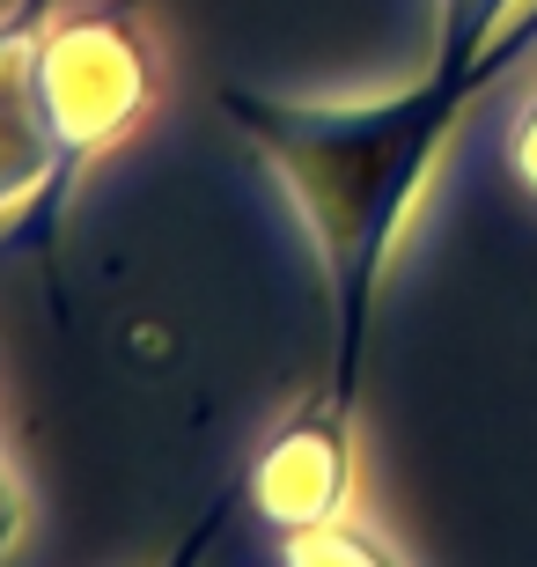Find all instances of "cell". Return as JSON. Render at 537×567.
<instances>
[{"label": "cell", "mask_w": 537, "mask_h": 567, "mask_svg": "<svg viewBox=\"0 0 537 567\" xmlns=\"http://www.w3.org/2000/svg\"><path fill=\"white\" fill-rule=\"evenodd\" d=\"M22 486H16V472H8V457H0V560L16 553V538H22Z\"/></svg>", "instance_id": "cell-9"}, {"label": "cell", "mask_w": 537, "mask_h": 567, "mask_svg": "<svg viewBox=\"0 0 537 567\" xmlns=\"http://www.w3.org/2000/svg\"><path fill=\"white\" fill-rule=\"evenodd\" d=\"M244 502L258 508L272 530H302V524L347 516V502H353V413H339L331 399L310 405V413H295V421L250 457Z\"/></svg>", "instance_id": "cell-4"}, {"label": "cell", "mask_w": 537, "mask_h": 567, "mask_svg": "<svg viewBox=\"0 0 537 567\" xmlns=\"http://www.w3.org/2000/svg\"><path fill=\"white\" fill-rule=\"evenodd\" d=\"M44 30H52V0H0V214L44 199V236H52L60 133L44 111Z\"/></svg>", "instance_id": "cell-3"}, {"label": "cell", "mask_w": 537, "mask_h": 567, "mask_svg": "<svg viewBox=\"0 0 537 567\" xmlns=\"http://www.w3.org/2000/svg\"><path fill=\"white\" fill-rule=\"evenodd\" d=\"M280 567H405V560H397V546H383L369 524L331 516V524L280 530Z\"/></svg>", "instance_id": "cell-5"}, {"label": "cell", "mask_w": 537, "mask_h": 567, "mask_svg": "<svg viewBox=\"0 0 537 567\" xmlns=\"http://www.w3.org/2000/svg\"><path fill=\"white\" fill-rule=\"evenodd\" d=\"M236 508H244V480H236V486H221V502H214L207 516H199V524H192V530H185V538H177V546H169L155 567H207L214 538H221V530L236 524Z\"/></svg>", "instance_id": "cell-7"}, {"label": "cell", "mask_w": 537, "mask_h": 567, "mask_svg": "<svg viewBox=\"0 0 537 567\" xmlns=\"http://www.w3.org/2000/svg\"><path fill=\"white\" fill-rule=\"evenodd\" d=\"M508 169H516V185L537 199V89L523 96L516 111V126H508Z\"/></svg>", "instance_id": "cell-8"}, {"label": "cell", "mask_w": 537, "mask_h": 567, "mask_svg": "<svg viewBox=\"0 0 537 567\" xmlns=\"http://www.w3.org/2000/svg\"><path fill=\"white\" fill-rule=\"evenodd\" d=\"M530 44H537V0H523L508 16V30L472 66L427 60V74L413 89H397V96L317 104V96L221 89V118L266 155V169L280 177V192L295 199L302 229H310L324 302H331V391L324 399L339 413H353V399H361L375 295H383L391 251L405 236V221H413L434 163H442V147L464 126V111L508 66H523Z\"/></svg>", "instance_id": "cell-1"}, {"label": "cell", "mask_w": 537, "mask_h": 567, "mask_svg": "<svg viewBox=\"0 0 537 567\" xmlns=\"http://www.w3.org/2000/svg\"><path fill=\"white\" fill-rule=\"evenodd\" d=\"M155 89H163L155 38L125 8L52 16V30H44V111H52V133H60V199L96 155H111L141 126Z\"/></svg>", "instance_id": "cell-2"}, {"label": "cell", "mask_w": 537, "mask_h": 567, "mask_svg": "<svg viewBox=\"0 0 537 567\" xmlns=\"http://www.w3.org/2000/svg\"><path fill=\"white\" fill-rule=\"evenodd\" d=\"M523 0H434V60L442 66H472L486 44L508 30Z\"/></svg>", "instance_id": "cell-6"}]
</instances>
